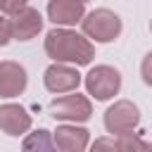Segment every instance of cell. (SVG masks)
I'll use <instances>...</instances> for the list:
<instances>
[{"label": "cell", "instance_id": "1", "mask_svg": "<svg viewBox=\"0 0 152 152\" xmlns=\"http://www.w3.org/2000/svg\"><path fill=\"white\" fill-rule=\"evenodd\" d=\"M45 52L55 62L76 64V66H86L95 57L93 43L83 33H76L71 28H52V31H48V36H45Z\"/></svg>", "mask_w": 152, "mask_h": 152}, {"label": "cell", "instance_id": "2", "mask_svg": "<svg viewBox=\"0 0 152 152\" xmlns=\"http://www.w3.org/2000/svg\"><path fill=\"white\" fill-rule=\"evenodd\" d=\"M81 28H83V36L93 38L95 43H112L121 33V19H119L116 12H112L107 7H100V10H93V12L83 14Z\"/></svg>", "mask_w": 152, "mask_h": 152}, {"label": "cell", "instance_id": "3", "mask_svg": "<svg viewBox=\"0 0 152 152\" xmlns=\"http://www.w3.org/2000/svg\"><path fill=\"white\" fill-rule=\"evenodd\" d=\"M83 83H86L88 95H93L95 100L104 102V100L114 97L121 90V74L114 66H109V64H100V66H93L86 74Z\"/></svg>", "mask_w": 152, "mask_h": 152}, {"label": "cell", "instance_id": "4", "mask_svg": "<svg viewBox=\"0 0 152 152\" xmlns=\"http://www.w3.org/2000/svg\"><path fill=\"white\" fill-rule=\"evenodd\" d=\"M50 112L55 119L59 121H88L93 116V104L86 95H78V93H71V95H62V97H55L50 102Z\"/></svg>", "mask_w": 152, "mask_h": 152}, {"label": "cell", "instance_id": "5", "mask_svg": "<svg viewBox=\"0 0 152 152\" xmlns=\"http://www.w3.org/2000/svg\"><path fill=\"white\" fill-rule=\"evenodd\" d=\"M140 121V109L131 100H116L107 112H104V128L114 135L131 133Z\"/></svg>", "mask_w": 152, "mask_h": 152}, {"label": "cell", "instance_id": "6", "mask_svg": "<svg viewBox=\"0 0 152 152\" xmlns=\"http://www.w3.org/2000/svg\"><path fill=\"white\" fill-rule=\"evenodd\" d=\"M43 81H45V88L50 93H71L78 88L81 83V74L69 66V64H62V62H55L45 69L43 74Z\"/></svg>", "mask_w": 152, "mask_h": 152}, {"label": "cell", "instance_id": "7", "mask_svg": "<svg viewBox=\"0 0 152 152\" xmlns=\"http://www.w3.org/2000/svg\"><path fill=\"white\" fill-rule=\"evenodd\" d=\"M10 24H12V38L17 40H31L40 33L43 28V17L38 10L33 7H21L14 14H10Z\"/></svg>", "mask_w": 152, "mask_h": 152}, {"label": "cell", "instance_id": "8", "mask_svg": "<svg viewBox=\"0 0 152 152\" xmlns=\"http://www.w3.org/2000/svg\"><path fill=\"white\" fill-rule=\"evenodd\" d=\"M26 69L17 62H0V97H17L26 90Z\"/></svg>", "mask_w": 152, "mask_h": 152}, {"label": "cell", "instance_id": "9", "mask_svg": "<svg viewBox=\"0 0 152 152\" xmlns=\"http://www.w3.org/2000/svg\"><path fill=\"white\" fill-rule=\"evenodd\" d=\"M28 128H31V114L21 104H14V102L0 104V131L2 133L17 138V135L28 133Z\"/></svg>", "mask_w": 152, "mask_h": 152}, {"label": "cell", "instance_id": "10", "mask_svg": "<svg viewBox=\"0 0 152 152\" xmlns=\"http://www.w3.org/2000/svg\"><path fill=\"white\" fill-rule=\"evenodd\" d=\"M83 14H86V2L81 0H50L48 2V17L57 26L81 24Z\"/></svg>", "mask_w": 152, "mask_h": 152}, {"label": "cell", "instance_id": "11", "mask_svg": "<svg viewBox=\"0 0 152 152\" xmlns=\"http://www.w3.org/2000/svg\"><path fill=\"white\" fill-rule=\"evenodd\" d=\"M52 138H55V145L59 152H83L88 147L90 133H88V128H81L76 124L74 126L64 124V126H57Z\"/></svg>", "mask_w": 152, "mask_h": 152}, {"label": "cell", "instance_id": "12", "mask_svg": "<svg viewBox=\"0 0 152 152\" xmlns=\"http://www.w3.org/2000/svg\"><path fill=\"white\" fill-rule=\"evenodd\" d=\"M21 152H59L57 145H55V138L50 131L45 128H38L33 133H28L21 142Z\"/></svg>", "mask_w": 152, "mask_h": 152}, {"label": "cell", "instance_id": "13", "mask_svg": "<svg viewBox=\"0 0 152 152\" xmlns=\"http://www.w3.org/2000/svg\"><path fill=\"white\" fill-rule=\"evenodd\" d=\"M116 150L119 152H152V145L135 133H121L116 140Z\"/></svg>", "mask_w": 152, "mask_h": 152}, {"label": "cell", "instance_id": "14", "mask_svg": "<svg viewBox=\"0 0 152 152\" xmlns=\"http://www.w3.org/2000/svg\"><path fill=\"white\" fill-rule=\"evenodd\" d=\"M12 38V24H10V17H5V12H0V48L7 45Z\"/></svg>", "mask_w": 152, "mask_h": 152}, {"label": "cell", "instance_id": "15", "mask_svg": "<svg viewBox=\"0 0 152 152\" xmlns=\"http://www.w3.org/2000/svg\"><path fill=\"white\" fill-rule=\"evenodd\" d=\"M90 152H119V150H116V142L112 138H97L90 145Z\"/></svg>", "mask_w": 152, "mask_h": 152}, {"label": "cell", "instance_id": "16", "mask_svg": "<svg viewBox=\"0 0 152 152\" xmlns=\"http://www.w3.org/2000/svg\"><path fill=\"white\" fill-rule=\"evenodd\" d=\"M140 76H142V81L152 88V52H147V55L142 57V64H140Z\"/></svg>", "mask_w": 152, "mask_h": 152}, {"label": "cell", "instance_id": "17", "mask_svg": "<svg viewBox=\"0 0 152 152\" xmlns=\"http://www.w3.org/2000/svg\"><path fill=\"white\" fill-rule=\"evenodd\" d=\"M21 7H26V0H0V12L5 14H14Z\"/></svg>", "mask_w": 152, "mask_h": 152}, {"label": "cell", "instance_id": "18", "mask_svg": "<svg viewBox=\"0 0 152 152\" xmlns=\"http://www.w3.org/2000/svg\"><path fill=\"white\" fill-rule=\"evenodd\" d=\"M81 2H88V0H81Z\"/></svg>", "mask_w": 152, "mask_h": 152}]
</instances>
